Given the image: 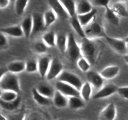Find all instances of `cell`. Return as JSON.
I'll return each mask as SVG.
<instances>
[{"label": "cell", "mask_w": 128, "mask_h": 120, "mask_svg": "<svg viewBox=\"0 0 128 120\" xmlns=\"http://www.w3.org/2000/svg\"><path fill=\"white\" fill-rule=\"evenodd\" d=\"M82 57L85 58L91 64L96 63L100 54V48L94 40L87 38L82 39L80 45Z\"/></svg>", "instance_id": "6da1fadb"}, {"label": "cell", "mask_w": 128, "mask_h": 120, "mask_svg": "<svg viewBox=\"0 0 128 120\" xmlns=\"http://www.w3.org/2000/svg\"><path fill=\"white\" fill-rule=\"evenodd\" d=\"M1 91H13L18 94L21 92L20 80L17 75L8 72L0 77Z\"/></svg>", "instance_id": "7a4b0ae2"}, {"label": "cell", "mask_w": 128, "mask_h": 120, "mask_svg": "<svg viewBox=\"0 0 128 120\" xmlns=\"http://www.w3.org/2000/svg\"><path fill=\"white\" fill-rule=\"evenodd\" d=\"M84 33L86 38L92 40L101 38H106L108 36L106 31L102 25L96 21H93L88 26L85 27Z\"/></svg>", "instance_id": "3957f363"}, {"label": "cell", "mask_w": 128, "mask_h": 120, "mask_svg": "<svg viewBox=\"0 0 128 120\" xmlns=\"http://www.w3.org/2000/svg\"><path fill=\"white\" fill-rule=\"evenodd\" d=\"M66 53L69 59L72 61H77L82 57L81 48L76 41L74 36L72 33L70 34L68 36V46Z\"/></svg>", "instance_id": "277c9868"}, {"label": "cell", "mask_w": 128, "mask_h": 120, "mask_svg": "<svg viewBox=\"0 0 128 120\" xmlns=\"http://www.w3.org/2000/svg\"><path fill=\"white\" fill-rule=\"evenodd\" d=\"M58 80L59 81L65 82L73 86L80 91L83 85L82 81L79 76L69 71H63L58 78Z\"/></svg>", "instance_id": "5b68a950"}, {"label": "cell", "mask_w": 128, "mask_h": 120, "mask_svg": "<svg viewBox=\"0 0 128 120\" xmlns=\"http://www.w3.org/2000/svg\"><path fill=\"white\" fill-rule=\"evenodd\" d=\"M106 40L110 47L114 51L119 54H123L124 56L126 54L128 51V44L124 40L114 38L108 36L106 38Z\"/></svg>", "instance_id": "8992f818"}, {"label": "cell", "mask_w": 128, "mask_h": 120, "mask_svg": "<svg viewBox=\"0 0 128 120\" xmlns=\"http://www.w3.org/2000/svg\"><path fill=\"white\" fill-rule=\"evenodd\" d=\"M63 71V64L61 61L57 58L52 59L46 79L51 81L58 78Z\"/></svg>", "instance_id": "52a82bcc"}, {"label": "cell", "mask_w": 128, "mask_h": 120, "mask_svg": "<svg viewBox=\"0 0 128 120\" xmlns=\"http://www.w3.org/2000/svg\"><path fill=\"white\" fill-rule=\"evenodd\" d=\"M56 88L57 91H60L66 97L67 96H68L69 98L73 97V96L81 97L80 91H78L73 86L65 82L58 81L56 82Z\"/></svg>", "instance_id": "ba28073f"}, {"label": "cell", "mask_w": 128, "mask_h": 120, "mask_svg": "<svg viewBox=\"0 0 128 120\" xmlns=\"http://www.w3.org/2000/svg\"><path fill=\"white\" fill-rule=\"evenodd\" d=\"M31 16L33 24L32 36H34L43 31L45 29H46V28L44 20V15L38 12H34Z\"/></svg>", "instance_id": "9c48e42d"}, {"label": "cell", "mask_w": 128, "mask_h": 120, "mask_svg": "<svg viewBox=\"0 0 128 120\" xmlns=\"http://www.w3.org/2000/svg\"><path fill=\"white\" fill-rule=\"evenodd\" d=\"M118 88V87L114 84H108L100 89L97 92H96L95 94L92 96V99L98 100L110 97L117 92Z\"/></svg>", "instance_id": "30bf717a"}, {"label": "cell", "mask_w": 128, "mask_h": 120, "mask_svg": "<svg viewBox=\"0 0 128 120\" xmlns=\"http://www.w3.org/2000/svg\"><path fill=\"white\" fill-rule=\"evenodd\" d=\"M48 4L51 10L56 14L58 18L61 20H68L70 18L68 13L64 8L60 1H49Z\"/></svg>", "instance_id": "8fae6325"}, {"label": "cell", "mask_w": 128, "mask_h": 120, "mask_svg": "<svg viewBox=\"0 0 128 120\" xmlns=\"http://www.w3.org/2000/svg\"><path fill=\"white\" fill-rule=\"evenodd\" d=\"M88 82L91 84V86L96 89H101L103 87L104 80L101 74L94 71H90L87 72Z\"/></svg>", "instance_id": "7c38bea8"}, {"label": "cell", "mask_w": 128, "mask_h": 120, "mask_svg": "<svg viewBox=\"0 0 128 120\" xmlns=\"http://www.w3.org/2000/svg\"><path fill=\"white\" fill-rule=\"evenodd\" d=\"M117 115L116 108L113 102L108 104L100 114L101 120H115Z\"/></svg>", "instance_id": "4fadbf2b"}, {"label": "cell", "mask_w": 128, "mask_h": 120, "mask_svg": "<svg viewBox=\"0 0 128 120\" xmlns=\"http://www.w3.org/2000/svg\"><path fill=\"white\" fill-rule=\"evenodd\" d=\"M51 58L48 56H44L38 60V72L41 78H46L51 62Z\"/></svg>", "instance_id": "5bb4252c"}, {"label": "cell", "mask_w": 128, "mask_h": 120, "mask_svg": "<svg viewBox=\"0 0 128 120\" xmlns=\"http://www.w3.org/2000/svg\"><path fill=\"white\" fill-rule=\"evenodd\" d=\"M1 33L5 35L12 36L14 38H21L24 36L23 31L21 25L8 26V27L1 28L0 30Z\"/></svg>", "instance_id": "9a60e30c"}, {"label": "cell", "mask_w": 128, "mask_h": 120, "mask_svg": "<svg viewBox=\"0 0 128 120\" xmlns=\"http://www.w3.org/2000/svg\"><path fill=\"white\" fill-rule=\"evenodd\" d=\"M120 72L118 66H110L104 68L100 74L104 80H112L116 78Z\"/></svg>", "instance_id": "2e32d148"}, {"label": "cell", "mask_w": 128, "mask_h": 120, "mask_svg": "<svg viewBox=\"0 0 128 120\" xmlns=\"http://www.w3.org/2000/svg\"><path fill=\"white\" fill-rule=\"evenodd\" d=\"M77 15H83L91 12L92 8V4L87 0H80L76 2Z\"/></svg>", "instance_id": "e0dca14e"}, {"label": "cell", "mask_w": 128, "mask_h": 120, "mask_svg": "<svg viewBox=\"0 0 128 120\" xmlns=\"http://www.w3.org/2000/svg\"><path fill=\"white\" fill-rule=\"evenodd\" d=\"M32 97L34 100L38 104L41 106H49L52 103V100L51 99L42 96L37 91L36 88H33L32 91Z\"/></svg>", "instance_id": "ac0fdd59"}, {"label": "cell", "mask_w": 128, "mask_h": 120, "mask_svg": "<svg viewBox=\"0 0 128 120\" xmlns=\"http://www.w3.org/2000/svg\"><path fill=\"white\" fill-rule=\"evenodd\" d=\"M52 102L58 108H64L68 106V98L57 90L55 92Z\"/></svg>", "instance_id": "d6986e66"}, {"label": "cell", "mask_w": 128, "mask_h": 120, "mask_svg": "<svg viewBox=\"0 0 128 120\" xmlns=\"http://www.w3.org/2000/svg\"><path fill=\"white\" fill-rule=\"evenodd\" d=\"M7 69L10 72L18 74L26 70V62L23 61H14L9 63Z\"/></svg>", "instance_id": "ffe728a7"}, {"label": "cell", "mask_w": 128, "mask_h": 120, "mask_svg": "<svg viewBox=\"0 0 128 120\" xmlns=\"http://www.w3.org/2000/svg\"><path fill=\"white\" fill-rule=\"evenodd\" d=\"M21 28L24 33V36L26 38H29L32 36V16H28L24 19L21 24Z\"/></svg>", "instance_id": "44dd1931"}, {"label": "cell", "mask_w": 128, "mask_h": 120, "mask_svg": "<svg viewBox=\"0 0 128 120\" xmlns=\"http://www.w3.org/2000/svg\"><path fill=\"white\" fill-rule=\"evenodd\" d=\"M36 88L37 91L42 96L51 100L53 99L56 91H54V88L51 86L47 84H40Z\"/></svg>", "instance_id": "7402d4cb"}, {"label": "cell", "mask_w": 128, "mask_h": 120, "mask_svg": "<svg viewBox=\"0 0 128 120\" xmlns=\"http://www.w3.org/2000/svg\"><path fill=\"white\" fill-rule=\"evenodd\" d=\"M97 11L94 9L92 10L91 12L83 15H77L78 20L82 27H86L94 21V19L96 18Z\"/></svg>", "instance_id": "603a6c76"}, {"label": "cell", "mask_w": 128, "mask_h": 120, "mask_svg": "<svg viewBox=\"0 0 128 120\" xmlns=\"http://www.w3.org/2000/svg\"><path fill=\"white\" fill-rule=\"evenodd\" d=\"M85 101L81 97L68 98V107L71 110H78L85 107Z\"/></svg>", "instance_id": "cb8c5ba5"}, {"label": "cell", "mask_w": 128, "mask_h": 120, "mask_svg": "<svg viewBox=\"0 0 128 120\" xmlns=\"http://www.w3.org/2000/svg\"><path fill=\"white\" fill-rule=\"evenodd\" d=\"M21 98L19 96V97L16 100L11 102H4L0 100V106L3 110L8 111H14L17 110L19 106L21 104Z\"/></svg>", "instance_id": "d4e9b609"}, {"label": "cell", "mask_w": 128, "mask_h": 120, "mask_svg": "<svg viewBox=\"0 0 128 120\" xmlns=\"http://www.w3.org/2000/svg\"><path fill=\"white\" fill-rule=\"evenodd\" d=\"M70 19H71V26H72V28L74 30L75 32H76V34L82 39L86 38L84 33V29L83 28L82 26L80 23L77 15Z\"/></svg>", "instance_id": "484cf974"}, {"label": "cell", "mask_w": 128, "mask_h": 120, "mask_svg": "<svg viewBox=\"0 0 128 120\" xmlns=\"http://www.w3.org/2000/svg\"><path fill=\"white\" fill-rule=\"evenodd\" d=\"M60 1L68 13L70 18L77 15L76 4L75 1H72V0H62Z\"/></svg>", "instance_id": "4316f807"}, {"label": "cell", "mask_w": 128, "mask_h": 120, "mask_svg": "<svg viewBox=\"0 0 128 120\" xmlns=\"http://www.w3.org/2000/svg\"><path fill=\"white\" fill-rule=\"evenodd\" d=\"M56 46L61 53L66 52L68 46V36L64 34L56 35Z\"/></svg>", "instance_id": "83f0119b"}, {"label": "cell", "mask_w": 128, "mask_h": 120, "mask_svg": "<svg viewBox=\"0 0 128 120\" xmlns=\"http://www.w3.org/2000/svg\"><path fill=\"white\" fill-rule=\"evenodd\" d=\"M81 98L85 101L88 102L92 95V86L90 82H86L83 84L81 90H80Z\"/></svg>", "instance_id": "f1b7e54d"}, {"label": "cell", "mask_w": 128, "mask_h": 120, "mask_svg": "<svg viewBox=\"0 0 128 120\" xmlns=\"http://www.w3.org/2000/svg\"><path fill=\"white\" fill-rule=\"evenodd\" d=\"M105 10V17L108 21L114 26H118L120 22V18L115 14L112 8L109 6L106 8Z\"/></svg>", "instance_id": "f546056e"}, {"label": "cell", "mask_w": 128, "mask_h": 120, "mask_svg": "<svg viewBox=\"0 0 128 120\" xmlns=\"http://www.w3.org/2000/svg\"><path fill=\"white\" fill-rule=\"evenodd\" d=\"M116 15L119 18L121 17H128V11L126 6L122 2H118L115 3L112 8H111Z\"/></svg>", "instance_id": "4dcf8cb0"}, {"label": "cell", "mask_w": 128, "mask_h": 120, "mask_svg": "<svg viewBox=\"0 0 128 120\" xmlns=\"http://www.w3.org/2000/svg\"><path fill=\"white\" fill-rule=\"evenodd\" d=\"M56 35L53 31H48L42 36V41L48 48H52L56 46Z\"/></svg>", "instance_id": "1f68e13d"}, {"label": "cell", "mask_w": 128, "mask_h": 120, "mask_svg": "<svg viewBox=\"0 0 128 120\" xmlns=\"http://www.w3.org/2000/svg\"><path fill=\"white\" fill-rule=\"evenodd\" d=\"M23 120H48L44 114L37 111H32L24 114Z\"/></svg>", "instance_id": "d6a6232c"}, {"label": "cell", "mask_w": 128, "mask_h": 120, "mask_svg": "<svg viewBox=\"0 0 128 120\" xmlns=\"http://www.w3.org/2000/svg\"><path fill=\"white\" fill-rule=\"evenodd\" d=\"M19 94L13 91H1L0 100L4 102H11L16 100L19 97Z\"/></svg>", "instance_id": "836d02e7"}, {"label": "cell", "mask_w": 128, "mask_h": 120, "mask_svg": "<svg viewBox=\"0 0 128 120\" xmlns=\"http://www.w3.org/2000/svg\"><path fill=\"white\" fill-rule=\"evenodd\" d=\"M44 20L45 26L46 28L54 23L57 20V16L52 10H48L44 14Z\"/></svg>", "instance_id": "e575fe53"}, {"label": "cell", "mask_w": 128, "mask_h": 120, "mask_svg": "<svg viewBox=\"0 0 128 120\" xmlns=\"http://www.w3.org/2000/svg\"><path fill=\"white\" fill-rule=\"evenodd\" d=\"M29 1L27 0H17L15 1L14 9L16 13L18 16H21L26 11Z\"/></svg>", "instance_id": "d590c367"}, {"label": "cell", "mask_w": 128, "mask_h": 120, "mask_svg": "<svg viewBox=\"0 0 128 120\" xmlns=\"http://www.w3.org/2000/svg\"><path fill=\"white\" fill-rule=\"evenodd\" d=\"M32 50L34 52L38 54H42L46 53L48 50V47L43 41H36L34 43L32 46Z\"/></svg>", "instance_id": "8d00e7d4"}, {"label": "cell", "mask_w": 128, "mask_h": 120, "mask_svg": "<svg viewBox=\"0 0 128 120\" xmlns=\"http://www.w3.org/2000/svg\"><path fill=\"white\" fill-rule=\"evenodd\" d=\"M77 65L79 69L84 72H88L91 68V64L85 58L81 57L77 61Z\"/></svg>", "instance_id": "74e56055"}, {"label": "cell", "mask_w": 128, "mask_h": 120, "mask_svg": "<svg viewBox=\"0 0 128 120\" xmlns=\"http://www.w3.org/2000/svg\"><path fill=\"white\" fill-rule=\"evenodd\" d=\"M25 71L29 73H33L38 71V61L34 60H29L26 61Z\"/></svg>", "instance_id": "f35d334b"}, {"label": "cell", "mask_w": 128, "mask_h": 120, "mask_svg": "<svg viewBox=\"0 0 128 120\" xmlns=\"http://www.w3.org/2000/svg\"><path fill=\"white\" fill-rule=\"evenodd\" d=\"M117 92L120 97L125 100H128V86L118 87Z\"/></svg>", "instance_id": "ab89813d"}, {"label": "cell", "mask_w": 128, "mask_h": 120, "mask_svg": "<svg viewBox=\"0 0 128 120\" xmlns=\"http://www.w3.org/2000/svg\"><path fill=\"white\" fill-rule=\"evenodd\" d=\"M93 2L97 6H102V7H104V8L109 7L110 4V1H106V0H95Z\"/></svg>", "instance_id": "60d3db41"}, {"label": "cell", "mask_w": 128, "mask_h": 120, "mask_svg": "<svg viewBox=\"0 0 128 120\" xmlns=\"http://www.w3.org/2000/svg\"><path fill=\"white\" fill-rule=\"evenodd\" d=\"M8 44V40L6 37V35L4 34H0V47L2 48L5 47Z\"/></svg>", "instance_id": "b9f144b4"}, {"label": "cell", "mask_w": 128, "mask_h": 120, "mask_svg": "<svg viewBox=\"0 0 128 120\" xmlns=\"http://www.w3.org/2000/svg\"><path fill=\"white\" fill-rule=\"evenodd\" d=\"M10 1L9 0H1L0 1V9L3 10L8 6Z\"/></svg>", "instance_id": "7bdbcfd3"}, {"label": "cell", "mask_w": 128, "mask_h": 120, "mask_svg": "<svg viewBox=\"0 0 128 120\" xmlns=\"http://www.w3.org/2000/svg\"><path fill=\"white\" fill-rule=\"evenodd\" d=\"M24 116V114H17L14 115L12 117H11L10 120H23Z\"/></svg>", "instance_id": "ee69618b"}, {"label": "cell", "mask_w": 128, "mask_h": 120, "mask_svg": "<svg viewBox=\"0 0 128 120\" xmlns=\"http://www.w3.org/2000/svg\"><path fill=\"white\" fill-rule=\"evenodd\" d=\"M123 59L124 60L125 62H126V63H127L128 64V54L124 55L123 57Z\"/></svg>", "instance_id": "f6af8a7d"}, {"label": "cell", "mask_w": 128, "mask_h": 120, "mask_svg": "<svg viewBox=\"0 0 128 120\" xmlns=\"http://www.w3.org/2000/svg\"><path fill=\"white\" fill-rule=\"evenodd\" d=\"M1 120H8V119L6 118L5 116H4L3 115L1 114Z\"/></svg>", "instance_id": "bcb514c9"}, {"label": "cell", "mask_w": 128, "mask_h": 120, "mask_svg": "<svg viewBox=\"0 0 128 120\" xmlns=\"http://www.w3.org/2000/svg\"><path fill=\"white\" fill-rule=\"evenodd\" d=\"M124 41H126V43L128 44V36H127V37H126V38L124 39Z\"/></svg>", "instance_id": "7dc6e473"}, {"label": "cell", "mask_w": 128, "mask_h": 120, "mask_svg": "<svg viewBox=\"0 0 128 120\" xmlns=\"http://www.w3.org/2000/svg\"><path fill=\"white\" fill-rule=\"evenodd\" d=\"M64 120L63 119H59V120Z\"/></svg>", "instance_id": "c3c4849f"}]
</instances>
